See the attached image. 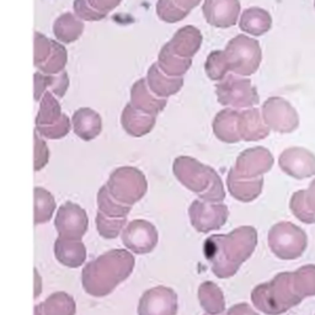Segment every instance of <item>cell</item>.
Listing matches in <instances>:
<instances>
[{
	"instance_id": "obj_26",
	"label": "cell",
	"mask_w": 315,
	"mask_h": 315,
	"mask_svg": "<svg viewBox=\"0 0 315 315\" xmlns=\"http://www.w3.org/2000/svg\"><path fill=\"white\" fill-rule=\"evenodd\" d=\"M51 42H52V50L50 55L46 62L37 68L38 72L43 74H58L65 70V65L68 63V51L65 46L58 42L57 40H51Z\"/></svg>"
},
{
	"instance_id": "obj_18",
	"label": "cell",
	"mask_w": 315,
	"mask_h": 315,
	"mask_svg": "<svg viewBox=\"0 0 315 315\" xmlns=\"http://www.w3.org/2000/svg\"><path fill=\"white\" fill-rule=\"evenodd\" d=\"M35 315H75L77 304L74 298L65 292L52 293L45 302L33 309Z\"/></svg>"
},
{
	"instance_id": "obj_29",
	"label": "cell",
	"mask_w": 315,
	"mask_h": 315,
	"mask_svg": "<svg viewBox=\"0 0 315 315\" xmlns=\"http://www.w3.org/2000/svg\"><path fill=\"white\" fill-rule=\"evenodd\" d=\"M35 131L41 137L47 138V139H62L65 135L69 134V132L72 131V122H70V118L68 117V115L63 113V116L57 123L51 126H43V127H36Z\"/></svg>"
},
{
	"instance_id": "obj_13",
	"label": "cell",
	"mask_w": 315,
	"mask_h": 315,
	"mask_svg": "<svg viewBox=\"0 0 315 315\" xmlns=\"http://www.w3.org/2000/svg\"><path fill=\"white\" fill-rule=\"evenodd\" d=\"M70 122L75 134L85 142L98 138L103 131L101 116L90 107L78 108L73 113Z\"/></svg>"
},
{
	"instance_id": "obj_6",
	"label": "cell",
	"mask_w": 315,
	"mask_h": 315,
	"mask_svg": "<svg viewBox=\"0 0 315 315\" xmlns=\"http://www.w3.org/2000/svg\"><path fill=\"white\" fill-rule=\"evenodd\" d=\"M268 248L281 260L300 258L308 246L304 230L290 222L276 223L268 230Z\"/></svg>"
},
{
	"instance_id": "obj_34",
	"label": "cell",
	"mask_w": 315,
	"mask_h": 315,
	"mask_svg": "<svg viewBox=\"0 0 315 315\" xmlns=\"http://www.w3.org/2000/svg\"><path fill=\"white\" fill-rule=\"evenodd\" d=\"M73 9H74V14L80 19V20L85 21H99L103 20L105 16L103 14L98 13L94 10L86 0H74L73 3Z\"/></svg>"
},
{
	"instance_id": "obj_10",
	"label": "cell",
	"mask_w": 315,
	"mask_h": 315,
	"mask_svg": "<svg viewBox=\"0 0 315 315\" xmlns=\"http://www.w3.org/2000/svg\"><path fill=\"white\" fill-rule=\"evenodd\" d=\"M178 294L165 286L145 290L138 303V315H176Z\"/></svg>"
},
{
	"instance_id": "obj_19",
	"label": "cell",
	"mask_w": 315,
	"mask_h": 315,
	"mask_svg": "<svg viewBox=\"0 0 315 315\" xmlns=\"http://www.w3.org/2000/svg\"><path fill=\"white\" fill-rule=\"evenodd\" d=\"M198 299L201 307L210 315H218L224 313L225 299L222 289L215 283L206 281L198 288Z\"/></svg>"
},
{
	"instance_id": "obj_38",
	"label": "cell",
	"mask_w": 315,
	"mask_h": 315,
	"mask_svg": "<svg viewBox=\"0 0 315 315\" xmlns=\"http://www.w3.org/2000/svg\"><path fill=\"white\" fill-rule=\"evenodd\" d=\"M304 200L308 210L315 214V180L310 184L308 190H304Z\"/></svg>"
},
{
	"instance_id": "obj_33",
	"label": "cell",
	"mask_w": 315,
	"mask_h": 315,
	"mask_svg": "<svg viewBox=\"0 0 315 315\" xmlns=\"http://www.w3.org/2000/svg\"><path fill=\"white\" fill-rule=\"evenodd\" d=\"M33 142H35V159H33V169L40 171L45 168L50 161V149L47 143L37 132H33Z\"/></svg>"
},
{
	"instance_id": "obj_11",
	"label": "cell",
	"mask_w": 315,
	"mask_h": 315,
	"mask_svg": "<svg viewBox=\"0 0 315 315\" xmlns=\"http://www.w3.org/2000/svg\"><path fill=\"white\" fill-rule=\"evenodd\" d=\"M273 165L272 154L262 147H255L245 150L239 155L236 165L233 169L239 176L249 179L261 178L270 171Z\"/></svg>"
},
{
	"instance_id": "obj_22",
	"label": "cell",
	"mask_w": 315,
	"mask_h": 315,
	"mask_svg": "<svg viewBox=\"0 0 315 315\" xmlns=\"http://www.w3.org/2000/svg\"><path fill=\"white\" fill-rule=\"evenodd\" d=\"M33 197H35V214H33L35 225L50 222L57 208L53 195L46 188L35 187L33 188Z\"/></svg>"
},
{
	"instance_id": "obj_9",
	"label": "cell",
	"mask_w": 315,
	"mask_h": 315,
	"mask_svg": "<svg viewBox=\"0 0 315 315\" xmlns=\"http://www.w3.org/2000/svg\"><path fill=\"white\" fill-rule=\"evenodd\" d=\"M121 239L127 250L137 255H145L158 245L159 234L154 224L144 219H135L126 224Z\"/></svg>"
},
{
	"instance_id": "obj_12",
	"label": "cell",
	"mask_w": 315,
	"mask_h": 315,
	"mask_svg": "<svg viewBox=\"0 0 315 315\" xmlns=\"http://www.w3.org/2000/svg\"><path fill=\"white\" fill-rule=\"evenodd\" d=\"M280 166L290 178L304 180L315 175V155L304 148H288L281 154Z\"/></svg>"
},
{
	"instance_id": "obj_3",
	"label": "cell",
	"mask_w": 315,
	"mask_h": 315,
	"mask_svg": "<svg viewBox=\"0 0 315 315\" xmlns=\"http://www.w3.org/2000/svg\"><path fill=\"white\" fill-rule=\"evenodd\" d=\"M173 170L176 179L205 202L219 203L225 198L224 187L218 174L193 158H176Z\"/></svg>"
},
{
	"instance_id": "obj_4",
	"label": "cell",
	"mask_w": 315,
	"mask_h": 315,
	"mask_svg": "<svg viewBox=\"0 0 315 315\" xmlns=\"http://www.w3.org/2000/svg\"><path fill=\"white\" fill-rule=\"evenodd\" d=\"M292 286V272L276 275L271 281L256 286L251 292V302L266 315L285 314L302 302Z\"/></svg>"
},
{
	"instance_id": "obj_2",
	"label": "cell",
	"mask_w": 315,
	"mask_h": 315,
	"mask_svg": "<svg viewBox=\"0 0 315 315\" xmlns=\"http://www.w3.org/2000/svg\"><path fill=\"white\" fill-rule=\"evenodd\" d=\"M134 265V256L126 249L108 250L84 266L81 286L86 294L104 298L132 275Z\"/></svg>"
},
{
	"instance_id": "obj_15",
	"label": "cell",
	"mask_w": 315,
	"mask_h": 315,
	"mask_svg": "<svg viewBox=\"0 0 315 315\" xmlns=\"http://www.w3.org/2000/svg\"><path fill=\"white\" fill-rule=\"evenodd\" d=\"M54 256L60 265L78 268L86 260V248L81 240L58 238L54 243Z\"/></svg>"
},
{
	"instance_id": "obj_30",
	"label": "cell",
	"mask_w": 315,
	"mask_h": 315,
	"mask_svg": "<svg viewBox=\"0 0 315 315\" xmlns=\"http://www.w3.org/2000/svg\"><path fill=\"white\" fill-rule=\"evenodd\" d=\"M289 208L294 217L305 224H315V214L308 210L304 200V190L293 193L289 202Z\"/></svg>"
},
{
	"instance_id": "obj_20",
	"label": "cell",
	"mask_w": 315,
	"mask_h": 315,
	"mask_svg": "<svg viewBox=\"0 0 315 315\" xmlns=\"http://www.w3.org/2000/svg\"><path fill=\"white\" fill-rule=\"evenodd\" d=\"M62 116V107L58 99L52 93L46 91L40 100V108L36 116V127L54 125Z\"/></svg>"
},
{
	"instance_id": "obj_39",
	"label": "cell",
	"mask_w": 315,
	"mask_h": 315,
	"mask_svg": "<svg viewBox=\"0 0 315 315\" xmlns=\"http://www.w3.org/2000/svg\"><path fill=\"white\" fill-rule=\"evenodd\" d=\"M206 315H210V314H206ZM218 315H224V314H223V313H222V314H218Z\"/></svg>"
},
{
	"instance_id": "obj_36",
	"label": "cell",
	"mask_w": 315,
	"mask_h": 315,
	"mask_svg": "<svg viewBox=\"0 0 315 315\" xmlns=\"http://www.w3.org/2000/svg\"><path fill=\"white\" fill-rule=\"evenodd\" d=\"M86 1L94 10L103 14L104 16L107 15L115 8H117L121 3V0H86Z\"/></svg>"
},
{
	"instance_id": "obj_1",
	"label": "cell",
	"mask_w": 315,
	"mask_h": 315,
	"mask_svg": "<svg viewBox=\"0 0 315 315\" xmlns=\"http://www.w3.org/2000/svg\"><path fill=\"white\" fill-rule=\"evenodd\" d=\"M256 245V229L250 225H243L228 234H215L206 239L203 253L210 270L218 278H230L251 258Z\"/></svg>"
},
{
	"instance_id": "obj_28",
	"label": "cell",
	"mask_w": 315,
	"mask_h": 315,
	"mask_svg": "<svg viewBox=\"0 0 315 315\" xmlns=\"http://www.w3.org/2000/svg\"><path fill=\"white\" fill-rule=\"evenodd\" d=\"M96 229L104 239H116L127 224V218L106 217L103 213H96Z\"/></svg>"
},
{
	"instance_id": "obj_27",
	"label": "cell",
	"mask_w": 315,
	"mask_h": 315,
	"mask_svg": "<svg viewBox=\"0 0 315 315\" xmlns=\"http://www.w3.org/2000/svg\"><path fill=\"white\" fill-rule=\"evenodd\" d=\"M131 98H132L131 105L134 108H137V110L142 111V112L155 116L158 111H160V108H158V100H154V99H152L148 95V89L143 79L138 80L132 86Z\"/></svg>"
},
{
	"instance_id": "obj_5",
	"label": "cell",
	"mask_w": 315,
	"mask_h": 315,
	"mask_svg": "<svg viewBox=\"0 0 315 315\" xmlns=\"http://www.w3.org/2000/svg\"><path fill=\"white\" fill-rule=\"evenodd\" d=\"M106 187L116 201L123 205L133 206L145 196L148 183L139 169L121 166L111 173Z\"/></svg>"
},
{
	"instance_id": "obj_37",
	"label": "cell",
	"mask_w": 315,
	"mask_h": 315,
	"mask_svg": "<svg viewBox=\"0 0 315 315\" xmlns=\"http://www.w3.org/2000/svg\"><path fill=\"white\" fill-rule=\"evenodd\" d=\"M227 315H259L248 303H239L230 308Z\"/></svg>"
},
{
	"instance_id": "obj_21",
	"label": "cell",
	"mask_w": 315,
	"mask_h": 315,
	"mask_svg": "<svg viewBox=\"0 0 315 315\" xmlns=\"http://www.w3.org/2000/svg\"><path fill=\"white\" fill-rule=\"evenodd\" d=\"M214 133L218 139L225 143H236L240 140L238 132V122H236V113L234 111L225 110L215 117Z\"/></svg>"
},
{
	"instance_id": "obj_17",
	"label": "cell",
	"mask_w": 315,
	"mask_h": 315,
	"mask_svg": "<svg viewBox=\"0 0 315 315\" xmlns=\"http://www.w3.org/2000/svg\"><path fill=\"white\" fill-rule=\"evenodd\" d=\"M83 20L78 18L74 13H63L58 16L53 24V33L58 42L73 43L80 38L84 32Z\"/></svg>"
},
{
	"instance_id": "obj_35",
	"label": "cell",
	"mask_w": 315,
	"mask_h": 315,
	"mask_svg": "<svg viewBox=\"0 0 315 315\" xmlns=\"http://www.w3.org/2000/svg\"><path fill=\"white\" fill-rule=\"evenodd\" d=\"M46 91H48L47 74L36 72L33 75V96H35V100L40 101Z\"/></svg>"
},
{
	"instance_id": "obj_31",
	"label": "cell",
	"mask_w": 315,
	"mask_h": 315,
	"mask_svg": "<svg viewBox=\"0 0 315 315\" xmlns=\"http://www.w3.org/2000/svg\"><path fill=\"white\" fill-rule=\"evenodd\" d=\"M52 50V42L43 33L35 31L33 36V64L36 68L46 62Z\"/></svg>"
},
{
	"instance_id": "obj_32",
	"label": "cell",
	"mask_w": 315,
	"mask_h": 315,
	"mask_svg": "<svg viewBox=\"0 0 315 315\" xmlns=\"http://www.w3.org/2000/svg\"><path fill=\"white\" fill-rule=\"evenodd\" d=\"M48 91L52 93L57 99H62L69 89V75L65 70L58 74H47Z\"/></svg>"
},
{
	"instance_id": "obj_7",
	"label": "cell",
	"mask_w": 315,
	"mask_h": 315,
	"mask_svg": "<svg viewBox=\"0 0 315 315\" xmlns=\"http://www.w3.org/2000/svg\"><path fill=\"white\" fill-rule=\"evenodd\" d=\"M54 227L58 233V238L81 240L89 227L86 210L74 202H64L58 208Z\"/></svg>"
},
{
	"instance_id": "obj_25",
	"label": "cell",
	"mask_w": 315,
	"mask_h": 315,
	"mask_svg": "<svg viewBox=\"0 0 315 315\" xmlns=\"http://www.w3.org/2000/svg\"><path fill=\"white\" fill-rule=\"evenodd\" d=\"M98 208L99 212L106 217L111 218H127L130 214L132 206L123 205L116 201L108 192L107 187L103 186L98 192Z\"/></svg>"
},
{
	"instance_id": "obj_24",
	"label": "cell",
	"mask_w": 315,
	"mask_h": 315,
	"mask_svg": "<svg viewBox=\"0 0 315 315\" xmlns=\"http://www.w3.org/2000/svg\"><path fill=\"white\" fill-rule=\"evenodd\" d=\"M241 118V117H240ZM239 137L244 140H258L267 137L268 130L262 125L258 111H246L238 125Z\"/></svg>"
},
{
	"instance_id": "obj_16",
	"label": "cell",
	"mask_w": 315,
	"mask_h": 315,
	"mask_svg": "<svg viewBox=\"0 0 315 315\" xmlns=\"http://www.w3.org/2000/svg\"><path fill=\"white\" fill-rule=\"evenodd\" d=\"M121 125L130 135L142 137L153 130L155 125V116L142 112L128 104L121 115Z\"/></svg>"
},
{
	"instance_id": "obj_14",
	"label": "cell",
	"mask_w": 315,
	"mask_h": 315,
	"mask_svg": "<svg viewBox=\"0 0 315 315\" xmlns=\"http://www.w3.org/2000/svg\"><path fill=\"white\" fill-rule=\"evenodd\" d=\"M227 184L230 195L235 200L244 203H249L253 202L254 200H256L261 195L263 179L262 176L256 179L243 178V176H239L238 174H235L232 169L229 171V175H228Z\"/></svg>"
},
{
	"instance_id": "obj_23",
	"label": "cell",
	"mask_w": 315,
	"mask_h": 315,
	"mask_svg": "<svg viewBox=\"0 0 315 315\" xmlns=\"http://www.w3.org/2000/svg\"><path fill=\"white\" fill-rule=\"evenodd\" d=\"M292 286L302 299L315 297V265H304L292 272Z\"/></svg>"
},
{
	"instance_id": "obj_8",
	"label": "cell",
	"mask_w": 315,
	"mask_h": 315,
	"mask_svg": "<svg viewBox=\"0 0 315 315\" xmlns=\"http://www.w3.org/2000/svg\"><path fill=\"white\" fill-rule=\"evenodd\" d=\"M190 223L198 233H207L218 230L227 223L229 210L223 203H210L196 200L188 208Z\"/></svg>"
}]
</instances>
